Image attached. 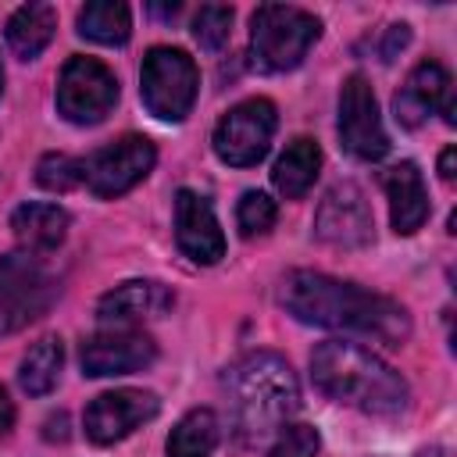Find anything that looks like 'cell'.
I'll list each match as a JSON object with an SVG mask.
<instances>
[{
	"label": "cell",
	"instance_id": "30bf717a",
	"mask_svg": "<svg viewBox=\"0 0 457 457\" xmlns=\"http://www.w3.org/2000/svg\"><path fill=\"white\" fill-rule=\"evenodd\" d=\"M339 139L361 161H378L389 154V136L378 118L375 89L364 75H350L339 89Z\"/></svg>",
	"mask_w": 457,
	"mask_h": 457
},
{
	"label": "cell",
	"instance_id": "1f68e13d",
	"mask_svg": "<svg viewBox=\"0 0 457 457\" xmlns=\"http://www.w3.org/2000/svg\"><path fill=\"white\" fill-rule=\"evenodd\" d=\"M414 457H439V450L432 446V450H421V453H414Z\"/></svg>",
	"mask_w": 457,
	"mask_h": 457
},
{
	"label": "cell",
	"instance_id": "f546056e",
	"mask_svg": "<svg viewBox=\"0 0 457 457\" xmlns=\"http://www.w3.org/2000/svg\"><path fill=\"white\" fill-rule=\"evenodd\" d=\"M453 164H457V150H453V146H446V150H443V157H439V175H443L446 182L457 175V171H453Z\"/></svg>",
	"mask_w": 457,
	"mask_h": 457
},
{
	"label": "cell",
	"instance_id": "4fadbf2b",
	"mask_svg": "<svg viewBox=\"0 0 457 457\" xmlns=\"http://www.w3.org/2000/svg\"><path fill=\"white\" fill-rule=\"evenodd\" d=\"M157 357V343L136 328H107L82 343V371L89 378L132 375L150 368Z\"/></svg>",
	"mask_w": 457,
	"mask_h": 457
},
{
	"label": "cell",
	"instance_id": "5bb4252c",
	"mask_svg": "<svg viewBox=\"0 0 457 457\" xmlns=\"http://www.w3.org/2000/svg\"><path fill=\"white\" fill-rule=\"evenodd\" d=\"M175 239H179L182 253L196 264H218L225 257L221 225H218L211 204L204 196H196L193 189L175 193Z\"/></svg>",
	"mask_w": 457,
	"mask_h": 457
},
{
	"label": "cell",
	"instance_id": "3957f363",
	"mask_svg": "<svg viewBox=\"0 0 457 457\" xmlns=\"http://www.w3.org/2000/svg\"><path fill=\"white\" fill-rule=\"evenodd\" d=\"M232 421L243 443H264L275 428H282L300 407V386L286 357L278 353H250L228 375Z\"/></svg>",
	"mask_w": 457,
	"mask_h": 457
},
{
	"label": "cell",
	"instance_id": "5b68a950",
	"mask_svg": "<svg viewBox=\"0 0 457 457\" xmlns=\"http://www.w3.org/2000/svg\"><path fill=\"white\" fill-rule=\"evenodd\" d=\"M139 93L143 104L154 118L161 121H182L193 111L196 89H200V71L193 64V57L186 50L175 46H154L143 57V71H139Z\"/></svg>",
	"mask_w": 457,
	"mask_h": 457
},
{
	"label": "cell",
	"instance_id": "603a6c76",
	"mask_svg": "<svg viewBox=\"0 0 457 457\" xmlns=\"http://www.w3.org/2000/svg\"><path fill=\"white\" fill-rule=\"evenodd\" d=\"M61 364H64V346H61V339H54V336L39 339V343L21 357V371H18L21 389L32 393V396H46V393L57 386V378H61Z\"/></svg>",
	"mask_w": 457,
	"mask_h": 457
},
{
	"label": "cell",
	"instance_id": "484cf974",
	"mask_svg": "<svg viewBox=\"0 0 457 457\" xmlns=\"http://www.w3.org/2000/svg\"><path fill=\"white\" fill-rule=\"evenodd\" d=\"M232 32V7H221V4H204L193 18V36L204 50H218L225 46Z\"/></svg>",
	"mask_w": 457,
	"mask_h": 457
},
{
	"label": "cell",
	"instance_id": "f1b7e54d",
	"mask_svg": "<svg viewBox=\"0 0 457 457\" xmlns=\"http://www.w3.org/2000/svg\"><path fill=\"white\" fill-rule=\"evenodd\" d=\"M14 428V403L7 396V389L0 386V436H7Z\"/></svg>",
	"mask_w": 457,
	"mask_h": 457
},
{
	"label": "cell",
	"instance_id": "ba28073f",
	"mask_svg": "<svg viewBox=\"0 0 457 457\" xmlns=\"http://www.w3.org/2000/svg\"><path fill=\"white\" fill-rule=\"evenodd\" d=\"M275 125V104L264 96H250L214 125V154L232 168H250L268 154Z\"/></svg>",
	"mask_w": 457,
	"mask_h": 457
},
{
	"label": "cell",
	"instance_id": "ac0fdd59",
	"mask_svg": "<svg viewBox=\"0 0 457 457\" xmlns=\"http://www.w3.org/2000/svg\"><path fill=\"white\" fill-rule=\"evenodd\" d=\"M14 239L21 243L25 253H46L57 250L68 236V211L57 204H21L11 214Z\"/></svg>",
	"mask_w": 457,
	"mask_h": 457
},
{
	"label": "cell",
	"instance_id": "d6986e66",
	"mask_svg": "<svg viewBox=\"0 0 457 457\" xmlns=\"http://www.w3.org/2000/svg\"><path fill=\"white\" fill-rule=\"evenodd\" d=\"M318 168H321V150H318V143L307 139V136H300V139H293V143L282 150V157L275 161L271 182H275V189H278L286 200H300V196L314 186Z\"/></svg>",
	"mask_w": 457,
	"mask_h": 457
},
{
	"label": "cell",
	"instance_id": "7a4b0ae2",
	"mask_svg": "<svg viewBox=\"0 0 457 457\" xmlns=\"http://www.w3.org/2000/svg\"><path fill=\"white\" fill-rule=\"evenodd\" d=\"M311 378L328 400L375 418H396L400 411H407L411 400L407 382L389 364H382L364 346L343 339H325L314 346Z\"/></svg>",
	"mask_w": 457,
	"mask_h": 457
},
{
	"label": "cell",
	"instance_id": "7402d4cb",
	"mask_svg": "<svg viewBox=\"0 0 457 457\" xmlns=\"http://www.w3.org/2000/svg\"><path fill=\"white\" fill-rule=\"evenodd\" d=\"M218 414L207 407L189 411L168 436V457H211L218 446Z\"/></svg>",
	"mask_w": 457,
	"mask_h": 457
},
{
	"label": "cell",
	"instance_id": "44dd1931",
	"mask_svg": "<svg viewBox=\"0 0 457 457\" xmlns=\"http://www.w3.org/2000/svg\"><path fill=\"white\" fill-rule=\"evenodd\" d=\"M79 32L104 46H121L132 32V14L121 0H93L79 11Z\"/></svg>",
	"mask_w": 457,
	"mask_h": 457
},
{
	"label": "cell",
	"instance_id": "277c9868",
	"mask_svg": "<svg viewBox=\"0 0 457 457\" xmlns=\"http://www.w3.org/2000/svg\"><path fill=\"white\" fill-rule=\"evenodd\" d=\"M318 36H321V21L311 11L289 4H261L250 18L253 64L264 71H289L307 57Z\"/></svg>",
	"mask_w": 457,
	"mask_h": 457
},
{
	"label": "cell",
	"instance_id": "7c38bea8",
	"mask_svg": "<svg viewBox=\"0 0 457 457\" xmlns=\"http://www.w3.org/2000/svg\"><path fill=\"white\" fill-rule=\"evenodd\" d=\"M161 400L146 389H111L100 393L89 407H86V436L100 446L125 439L129 432H136L139 425H146L150 418H157Z\"/></svg>",
	"mask_w": 457,
	"mask_h": 457
},
{
	"label": "cell",
	"instance_id": "d6a6232c",
	"mask_svg": "<svg viewBox=\"0 0 457 457\" xmlns=\"http://www.w3.org/2000/svg\"><path fill=\"white\" fill-rule=\"evenodd\" d=\"M0 86H4V71H0Z\"/></svg>",
	"mask_w": 457,
	"mask_h": 457
},
{
	"label": "cell",
	"instance_id": "83f0119b",
	"mask_svg": "<svg viewBox=\"0 0 457 457\" xmlns=\"http://www.w3.org/2000/svg\"><path fill=\"white\" fill-rule=\"evenodd\" d=\"M407 39H411V29L400 21V25H389V32H386V43H382V61H396V54L407 46Z\"/></svg>",
	"mask_w": 457,
	"mask_h": 457
},
{
	"label": "cell",
	"instance_id": "d4e9b609",
	"mask_svg": "<svg viewBox=\"0 0 457 457\" xmlns=\"http://www.w3.org/2000/svg\"><path fill=\"white\" fill-rule=\"evenodd\" d=\"M36 182L50 193H68V189L82 186V161H75L68 154H46L36 168Z\"/></svg>",
	"mask_w": 457,
	"mask_h": 457
},
{
	"label": "cell",
	"instance_id": "9c48e42d",
	"mask_svg": "<svg viewBox=\"0 0 457 457\" xmlns=\"http://www.w3.org/2000/svg\"><path fill=\"white\" fill-rule=\"evenodd\" d=\"M118 100V79L96 57H71L57 79V111L75 125H96Z\"/></svg>",
	"mask_w": 457,
	"mask_h": 457
},
{
	"label": "cell",
	"instance_id": "e0dca14e",
	"mask_svg": "<svg viewBox=\"0 0 457 457\" xmlns=\"http://www.w3.org/2000/svg\"><path fill=\"white\" fill-rule=\"evenodd\" d=\"M382 186L389 196V218L400 236H414L428 218V189L414 161H400L382 171Z\"/></svg>",
	"mask_w": 457,
	"mask_h": 457
},
{
	"label": "cell",
	"instance_id": "2e32d148",
	"mask_svg": "<svg viewBox=\"0 0 457 457\" xmlns=\"http://www.w3.org/2000/svg\"><path fill=\"white\" fill-rule=\"evenodd\" d=\"M175 296L164 282H154V278H132V282H121L114 286L111 293L100 296L96 303V318L104 325H136V321H150V318H161L164 311H171Z\"/></svg>",
	"mask_w": 457,
	"mask_h": 457
},
{
	"label": "cell",
	"instance_id": "cb8c5ba5",
	"mask_svg": "<svg viewBox=\"0 0 457 457\" xmlns=\"http://www.w3.org/2000/svg\"><path fill=\"white\" fill-rule=\"evenodd\" d=\"M275 218H278V211H275V200L268 193H257V189L243 193V200L236 207V225H239V232L246 239L250 236H264L275 225Z\"/></svg>",
	"mask_w": 457,
	"mask_h": 457
},
{
	"label": "cell",
	"instance_id": "6da1fadb",
	"mask_svg": "<svg viewBox=\"0 0 457 457\" xmlns=\"http://www.w3.org/2000/svg\"><path fill=\"white\" fill-rule=\"evenodd\" d=\"M282 307L318 328L353 332L364 339H375L382 346H400L411 336L407 311L371 289H361L357 282H343L321 271H293L282 278Z\"/></svg>",
	"mask_w": 457,
	"mask_h": 457
},
{
	"label": "cell",
	"instance_id": "9a60e30c",
	"mask_svg": "<svg viewBox=\"0 0 457 457\" xmlns=\"http://www.w3.org/2000/svg\"><path fill=\"white\" fill-rule=\"evenodd\" d=\"M393 107H396V121H403V125H411V129H414L428 111H439V114L453 125V82H450L446 68H443L439 61H421V64L407 75V82H403V89L396 93Z\"/></svg>",
	"mask_w": 457,
	"mask_h": 457
},
{
	"label": "cell",
	"instance_id": "8992f818",
	"mask_svg": "<svg viewBox=\"0 0 457 457\" xmlns=\"http://www.w3.org/2000/svg\"><path fill=\"white\" fill-rule=\"evenodd\" d=\"M54 278L39 264L36 253H7L0 257V339L21 332L54 303Z\"/></svg>",
	"mask_w": 457,
	"mask_h": 457
},
{
	"label": "cell",
	"instance_id": "4dcf8cb0",
	"mask_svg": "<svg viewBox=\"0 0 457 457\" xmlns=\"http://www.w3.org/2000/svg\"><path fill=\"white\" fill-rule=\"evenodd\" d=\"M64 425H68V418L57 414V418L46 421V432H43V436H46V439H68V428H64Z\"/></svg>",
	"mask_w": 457,
	"mask_h": 457
},
{
	"label": "cell",
	"instance_id": "8fae6325",
	"mask_svg": "<svg viewBox=\"0 0 457 457\" xmlns=\"http://www.w3.org/2000/svg\"><path fill=\"white\" fill-rule=\"evenodd\" d=\"M314 236L336 250H357L375 239V221L361 186L339 182L321 196L314 214Z\"/></svg>",
	"mask_w": 457,
	"mask_h": 457
},
{
	"label": "cell",
	"instance_id": "4316f807",
	"mask_svg": "<svg viewBox=\"0 0 457 457\" xmlns=\"http://www.w3.org/2000/svg\"><path fill=\"white\" fill-rule=\"evenodd\" d=\"M318 450H321L318 428L296 421V425H282V432H278V439L271 443L268 457H318Z\"/></svg>",
	"mask_w": 457,
	"mask_h": 457
},
{
	"label": "cell",
	"instance_id": "ffe728a7",
	"mask_svg": "<svg viewBox=\"0 0 457 457\" xmlns=\"http://www.w3.org/2000/svg\"><path fill=\"white\" fill-rule=\"evenodd\" d=\"M54 29H57V11L50 4H21L7 18V46L21 61H32L46 50V43L54 39Z\"/></svg>",
	"mask_w": 457,
	"mask_h": 457
},
{
	"label": "cell",
	"instance_id": "52a82bcc",
	"mask_svg": "<svg viewBox=\"0 0 457 457\" xmlns=\"http://www.w3.org/2000/svg\"><path fill=\"white\" fill-rule=\"evenodd\" d=\"M154 161L157 150L146 136H121L82 161V186L100 200H114L129 193L136 182H143Z\"/></svg>",
	"mask_w": 457,
	"mask_h": 457
}]
</instances>
